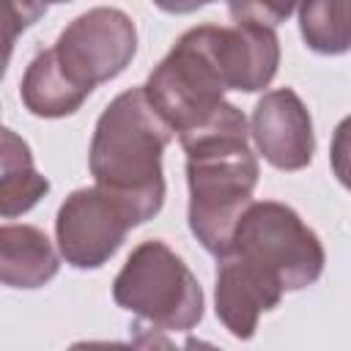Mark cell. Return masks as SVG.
Returning a JSON list of instances; mask_svg holds the SVG:
<instances>
[{
	"label": "cell",
	"mask_w": 351,
	"mask_h": 351,
	"mask_svg": "<svg viewBox=\"0 0 351 351\" xmlns=\"http://www.w3.org/2000/svg\"><path fill=\"white\" fill-rule=\"evenodd\" d=\"M55 55L66 74L93 90L115 80L137 52V27L132 16L112 5H96L74 16L55 41Z\"/></svg>",
	"instance_id": "8992f818"
},
{
	"label": "cell",
	"mask_w": 351,
	"mask_h": 351,
	"mask_svg": "<svg viewBox=\"0 0 351 351\" xmlns=\"http://www.w3.org/2000/svg\"><path fill=\"white\" fill-rule=\"evenodd\" d=\"M170 140L173 129L148 104L143 88L118 93L96 121L88 148L90 176L137 225L154 219L165 206L162 154Z\"/></svg>",
	"instance_id": "7a4b0ae2"
},
{
	"label": "cell",
	"mask_w": 351,
	"mask_h": 351,
	"mask_svg": "<svg viewBox=\"0 0 351 351\" xmlns=\"http://www.w3.org/2000/svg\"><path fill=\"white\" fill-rule=\"evenodd\" d=\"M137 228L134 217L104 189H74L58 208L55 239L60 258L80 271L101 269Z\"/></svg>",
	"instance_id": "52a82bcc"
},
{
	"label": "cell",
	"mask_w": 351,
	"mask_h": 351,
	"mask_svg": "<svg viewBox=\"0 0 351 351\" xmlns=\"http://www.w3.org/2000/svg\"><path fill=\"white\" fill-rule=\"evenodd\" d=\"M60 269V258L36 225L0 228V280L8 288L33 291L47 285Z\"/></svg>",
	"instance_id": "8fae6325"
},
{
	"label": "cell",
	"mask_w": 351,
	"mask_h": 351,
	"mask_svg": "<svg viewBox=\"0 0 351 351\" xmlns=\"http://www.w3.org/2000/svg\"><path fill=\"white\" fill-rule=\"evenodd\" d=\"M250 137L258 154L285 173L304 170L315 154L313 118L293 88H274L258 99L250 118Z\"/></svg>",
	"instance_id": "ba28073f"
},
{
	"label": "cell",
	"mask_w": 351,
	"mask_h": 351,
	"mask_svg": "<svg viewBox=\"0 0 351 351\" xmlns=\"http://www.w3.org/2000/svg\"><path fill=\"white\" fill-rule=\"evenodd\" d=\"M93 90L77 85L60 66L55 49H41L25 69L19 82V99L36 118H66L74 115Z\"/></svg>",
	"instance_id": "7c38bea8"
},
{
	"label": "cell",
	"mask_w": 351,
	"mask_h": 351,
	"mask_svg": "<svg viewBox=\"0 0 351 351\" xmlns=\"http://www.w3.org/2000/svg\"><path fill=\"white\" fill-rule=\"evenodd\" d=\"M112 299L121 310L170 332L195 329L206 307L192 269L159 239H148L129 252L112 280Z\"/></svg>",
	"instance_id": "277c9868"
},
{
	"label": "cell",
	"mask_w": 351,
	"mask_h": 351,
	"mask_svg": "<svg viewBox=\"0 0 351 351\" xmlns=\"http://www.w3.org/2000/svg\"><path fill=\"white\" fill-rule=\"evenodd\" d=\"M143 90L178 140L208 126L230 104L225 101L230 85L219 52V25H197L181 33L154 66Z\"/></svg>",
	"instance_id": "3957f363"
},
{
	"label": "cell",
	"mask_w": 351,
	"mask_h": 351,
	"mask_svg": "<svg viewBox=\"0 0 351 351\" xmlns=\"http://www.w3.org/2000/svg\"><path fill=\"white\" fill-rule=\"evenodd\" d=\"M228 11H236V14H244L250 19L263 22V25L277 27L293 11V5H288V3H230Z\"/></svg>",
	"instance_id": "2e32d148"
},
{
	"label": "cell",
	"mask_w": 351,
	"mask_h": 351,
	"mask_svg": "<svg viewBox=\"0 0 351 351\" xmlns=\"http://www.w3.org/2000/svg\"><path fill=\"white\" fill-rule=\"evenodd\" d=\"M329 162L335 178L351 192V115H346L335 132H332V145H329Z\"/></svg>",
	"instance_id": "9a60e30c"
},
{
	"label": "cell",
	"mask_w": 351,
	"mask_h": 351,
	"mask_svg": "<svg viewBox=\"0 0 351 351\" xmlns=\"http://www.w3.org/2000/svg\"><path fill=\"white\" fill-rule=\"evenodd\" d=\"M181 351H222V348H217L214 343L200 340V337H186V343H184V348H181Z\"/></svg>",
	"instance_id": "d6986e66"
},
{
	"label": "cell",
	"mask_w": 351,
	"mask_h": 351,
	"mask_svg": "<svg viewBox=\"0 0 351 351\" xmlns=\"http://www.w3.org/2000/svg\"><path fill=\"white\" fill-rule=\"evenodd\" d=\"M66 351H129V343H118V340H80V343H71Z\"/></svg>",
	"instance_id": "ac0fdd59"
},
{
	"label": "cell",
	"mask_w": 351,
	"mask_h": 351,
	"mask_svg": "<svg viewBox=\"0 0 351 351\" xmlns=\"http://www.w3.org/2000/svg\"><path fill=\"white\" fill-rule=\"evenodd\" d=\"M296 14L302 41L315 55H343L351 49V0H310Z\"/></svg>",
	"instance_id": "5bb4252c"
},
{
	"label": "cell",
	"mask_w": 351,
	"mask_h": 351,
	"mask_svg": "<svg viewBox=\"0 0 351 351\" xmlns=\"http://www.w3.org/2000/svg\"><path fill=\"white\" fill-rule=\"evenodd\" d=\"M282 296V285L252 261L236 252H225L217 258L214 313L233 337L252 340L258 318L274 310Z\"/></svg>",
	"instance_id": "9c48e42d"
},
{
	"label": "cell",
	"mask_w": 351,
	"mask_h": 351,
	"mask_svg": "<svg viewBox=\"0 0 351 351\" xmlns=\"http://www.w3.org/2000/svg\"><path fill=\"white\" fill-rule=\"evenodd\" d=\"M129 351H181V348H176V343L165 335V329L134 324V326H132Z\"/></svg>",
	"instance_id": "e0dca14e"
},
{
	"label": "cell",
	"mask_w": 351,
	"mask_h": 351,
	"mask_svg": "<svg viewBox=\"0 0 351 351\" xmlns=\"http://www.w3.org/2000/svg\"><path fill=\"white\" fill-rule=\"evenodd\" d=\"M233 25L219 27V52L230 90L258 93L269 88L280 66V38L271 25L230 11Z\"/></svg>",
	"instance_id": "30bf717a"
},
{
	"label": "cell",
	"mask_w": 351,
	"mask_h": 351,
	"mask_svg": "<svg viewBox=\"0 0 351 351\" xmlns=\"http://www.w3.org/2000/svg\"><path fill=\"white\" fill-rule=\"evenodd\" d=\"M186 154L189 230L214 258L225 255L239 219L255 203L258 159L250 151V126L236 104H228L208 126L178 140Z\"/></svg>",
	"instance_id": "6da1fadb"
},
{
	"label": "cell",
	"mask_w": 351,
	"mask_h": 351,
	"mask_svg": "<svg viewBox=\"0 0 351 351\" xmlns=\"http://www.w3.org/2000/svg\"><path fill=\"white\" fill-rule=\"evenodd\" d=\"M49 192L47 176H41L33 165L30 145L14 132L3 129L0 134V214L3 219H14L30 211Z\"/></svg>",
	"instance_id": "4fadbf2b"
},
{
	"label": "cell",
	"mask_w": 351,
	"mask_h": 351,
	"mask_svg": "<svg viewBox=\"0 0 351 351\" xmlns=\"http://www.w3.org/2000/svg\"><path fill=\"white\" fill-rule=\"evenodd\" d=\"M228 252L269 271L282 291H302L324 274L326 252L313 228L277 200H255L236 225Z\"/></svg>",
	"instance_id": "5b68a950"
}]
</instances>
